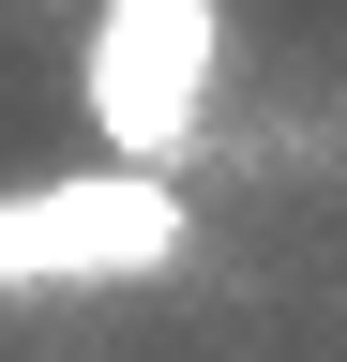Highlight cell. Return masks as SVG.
<instances>
[{
  "mask_svg": "<svg viewBox=\"0 0 347 362\" xmlns=\"http://www.w3.org/2000/svg\"><path fill=\"white\" fill-rule=\"evenodd\" d=\"M182 257V181L166 166H61L0 197V302L16 287H136V272Z\"/></svg>",
  "mask_w": 347,
  "mask_h": 362,
  "instance_id": "6da1fadb",
  "label": "cell"
},
{
  "mask_svg": "<svg viewBox=\"0 0 347 362\" xmlns=\"http://www.w3.org/2000/svg\"><path fill=\"white\" fill-rule=\"evenodd\" d=\"M211 76H227V16L211 0H106L91 61H76V106L121 166H182L211 121Z\"/></svg>",
  "mask_w": 347,
  "mask_h": 362,
  "instance_id": "7a4b0ae2",
  "label": "cell"
}]
</instances>
